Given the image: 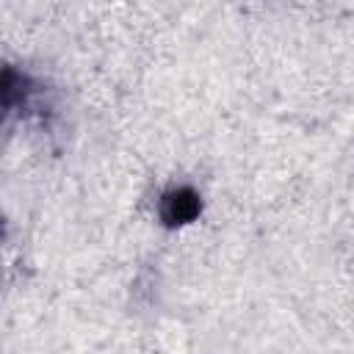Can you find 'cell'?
I'll return each mask as SVG.
<instances>
[{
    "mask_svg": "<svg viewBox=\"0 0 354 354\" xmlns=\"http://www.w3.org/2000/svg\"><path fill=\"white\" fill-rule=\"evenodd\" d=\"M0 113H3V111H0Z\"/></svg>",
    "mask_w": 354,
    "mask_h": 354,
    "instance_id": "obj_3",
    "label": "cell"
},
{
    "mask_svg": "<svg viewBox=\"0 0 354 354\" xmlns=\"http://www.w3.org/2000/svg\"><path fill=\"white\" fill-rule=\"evenodd\" d=\"M39 86L28 72L11 64H0V111H22L30 108Z\"/></svg>",
    "mask_w": 354,
    "mask_h": 354,
    "instance_id": "obj_2",
    "label": "cell"
},
{
    "mask_svg": "<svg viewBox=\"0 0 354 354\" xmlns=\"http://www.w3.org/2000/svg\"><path fill=\"white\" fill-rule=\"evenodd\" d=\"M202 216V194L194 185H171L158 199V218L169 230L194 224Z\"/></svg>",
    "mask_w": 354,
    "mask_h": 354,
    "instance_id": "obj_1",
    "label": "cell"
}]
</instances>
